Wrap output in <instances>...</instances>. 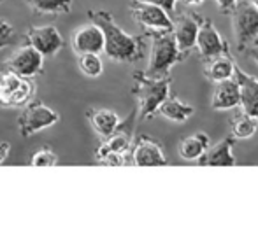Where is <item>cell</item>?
Segmentation results:
<instances>
[{"label":"cell","instance_id":"cell-14","mask_svg":"<svg viewBox=\"0 0 258 238\" xmlns=\"http://www.w3.org/2000/svg\"><path fill=\"white\" fill-rule=\"evenodd\" d=\"M239 102H241V98H239V84L234 75L216 82L213 100H211V107L214 110H230L234 107H237Z\"/></svg>","mask_w":258,"mask_h":238},{"label":"cell","instance_id":"cell-4","mask_svg":"<svg viewBox=\"0 0 258 238\" xmlns=\"http://www.w3.org/2000/svg\"><path fill=\"white\" fill-rule=\"evenodd\" d=\"M34 84L11 70H0V107H23L34 96Z\"/></svg>","mask_w":258,"mask_h":238},{"label":"cell","instance_id":"cell-28","mask_svg":"<svg viewBox=\"0 0 258 238\" xmlns=\"http://www.w3.org/2000/svg\"><path fill=\"white\" fill-rule=\"evenodd\" d=\"M216 4L223 13H228V11H232L235 7L237 0H216Z\"/></svg>","mask_w":258,"mask_h":238},{"label":"cell","instance_id":"cell-25","mask_svg":"<svg viewBox=\"0 0 258 238\" xmlns=\"http://www.w3.org/2000/svg\"><path fill=\"white\" fill-rule=\"evenodd\" d=\"M30 165H32V167H37V168H42V167H56V165H58V156L53 153L51 149L44 147V149H39L37 153H35L34 156H32Z\"/></svg>","mask_w":258,"mask_h":238},{"label":"cell","instance_id":"cell-24","mask_svg":"<svg viewBox=\"0 0 258 238\" xmlns=\"http://www.w3.org/2000/svg\"><path fill=\"white\" fill-rule=\"evenodd\" d=\"M79 68L88 77H99L104 70L100 55H97V53H81L79 55Z\"/></svg>","mask_w":258,"mask_h":238},{"label":"cell","instance_id":"cell-16","mask_svg":"<svg viewBox=\"0 0 258 238\" xmlns=\"http://www.w3.org/2000/svg\"><path fill=\"white\" fill-rule=\"evenodd\" d=\"M130 142H132V128L128 126V130H123L121 123H119L116 132L105 137V142L97 151V158L100 160L107 154H125L130 147Z\"/></svg>","mask_w":258,"mask_h":238},{"label":"cell","instance_id":"cell-26","mask_svg":"<svg viewBox=\"0 0 258 238\" xmlns=\"http://www.w3.org/2000/svg\"><path fill=\"white\" fill-rule=\"evenodd\" d=\"M14 35H16V30H14L13 25L6 20H0V49L9 46L11 41L14 39Z\"/></svg>","mask_w":258,"mask_h":238},{"label":"cell","instance_id":"cell-3","mask_svg":"<svg viewBox=\"0 0 258 238\" xmlns=\"http://www.w3.org/2000/svg\"><path fill=\"white\" fill-rule=\"evenodd\" d=\"M169 77L151 79L146 75H137V98L141 103V117H150L158 110L160 103L169 98Z\"/></svg>","mask_w":258,"mask_h":238},{"label":"cell","instance_id":"cell-1","mask_svg":"<svg viewBox=\"0 0 258 238\" xmlns=\"http://www.w3.org/2000/svg\"><path fill=\"white\" fill-rule=\"evenodd\" d=\"M90 18L99 25L104 34V53L114 61H136L139 60L143 46L141 39L128 35L107 11H90Z\"/></svg>","mask_w":258,"mask_h":238},{"label":"cell","instance_id":"cell-19","mask_svg":"<svg viewBox=\"0 0 258 238\" xmlns=\"http://www.w3.org/2000/svg\"><path fill=\"white\" fill-rule=\"evenodd\" d=\"M158 112L162 114L163 117L170 119V121H176V123H184L188 121L191 116L195 114V109L188 103L181 102L177 98H172V100H163L158 107Z\"/></svg>","mask_w":258,"mask_h":238},{"label":"cell","instance_id":"cell-21","mask_svg":"<svg viewBox=\"0 0 258 238\" xmlns=\"http://www.w3.org/2000/svg\"><path fill=\"white\" fill-rule=\"evenodd\" d=\"M25 2L42 14H67L72 9V0H25Z\"/></svg>","mask_w":258,"mask_h":238},{"label":"cell","instance_id":"cell-30","mask_svg":"<svg viewBox=\"0 0 258 238\" xmlns=\"http://www.w3.org/2000/svg\"><path fill=\"white\" fill-rule=\"evenodd\" d=\"M248 53L251 55V58L255 60V63L258 65V46H251V48L248 49Z\"/></svg>","mask_w":258,"mask_h":238},{"label":"cell","instance_id":"cell-34","mask_svg":"<svg viewBox=\"0 0 258 238\" xmlns=\"http://www.w3.org/2000/svg\"><path fill=\"white\" fill-rule=\"evenodd\" d=\"M4 2H6V0H0V4H4Z\"/></svg>","mask_w":258,"mask_h":238},{"label":"cell","instance_id":"cell-32","mask_svg":"<svg viewBox=\"0 0 258 238\" xmlns=\"http://www.w3.org/2000/svg\"><path fill=\"white\" fill-rule=\"evenodd\" d=\"M253 46H258V34H256V37L253 39Z\"/></svg>","mask_w":258,"mask_h":238},{"label":"cell","instance_id":"cell-12","mask_svg":"<svg viewBox=\"0 0 258 238\" xmlns=\"http://www.w3.org/2000/svg\"><path fill=\"white\" fill-rule=\"evenodd\" d=\"M195 46L201 51L202 58L206 60H213L216 56H221L223 53H227V44H225V41L221 39V35L218 34V30L214 28V25L209 20H206L199 27Z\"/></svg>","mask_w":258,"mask_h":238},{"label":"cell","instance_id":"cell-2","mask_svg":"<svg viewBox=\"0 0 258 238\" xmlns=\"http://www.w3.org/2000/svg\"><path fill=\"white\" fill-rule=\"evenodd\" d=\"M179 60H181V51L176 44L172 30H158V34L153 37L150 63H148L144 75L151 79L167 77L169 70Z\"/></svg>","mask_w":258,"mask_h":238},{"label":"cell","instance_id":"cell-10","mask_svg":"<svg viewBox=\"0 0 258 238\" xmlns=\"http://www.w3.org/2000/svg\"><path fill=\"white\" fill-rule=\"evenodd\" d=\"M72 48L78 55L81 53H104V34L99 25L92 23L83 25L72 35Z\"/></svg>","mask_w":258,"mask_h":238},{"label":"cell","instance_id":"cell-18","mask_svg":"<svg viewBox=\"0 0 258 238\" xmlns=\"http://www.w3.org/2000/svg\"><path fill=\"white\" fill-rule=\"evenodd\" d=\"M174 39H176V44L179 48V51H188L195 46L197 42V34H199V23L194 18L186 16L179 21L176 28H172Z\"/></svg>","mask_w":258,"mask_h":238},{"label":"cell","instance_id":"cell-6","mask_svg":"<svg viewBox=\"0 0 258 238\" xmlns=\"http://www.w3.org/2000/svg\"><path fill=\"white\" fill-rule=\"evenodd\" d=\"M232 28L239 48L253 42L258 34V9L251 2H239L232 9Z\"/></svg>","mask_w":258,"mask_h":238},{"label":"cell","instance_id":"cell-5","mask_svg":"<svg viewBox=\"0 0 258 238\" xmlns=\"http://www.w3.org/2000/svg\"><path fill=\"white\" fill-rule=\"evenodd\" d=\"M58 121H60V116L48 105L41 102H30L25 105L18 117V128L23 137H30L41 130L56 125Z\"/></svg>","mask_w":258,"mask_h":238},{"label":"cell","instance_id":"cell-9","mask_svg":"<svg viewBox=\"0 0 258 238\" xmlns=\"http://www.w3.org/2000/svg\"><path fill=\"white\" fill-rule=\"evenodd\" d=\"M27 44L35 48L44 58H51V56L58 55L63 48V39H61L60 32L51 25L46 27H35L30 28L27 34Z\"/></svg>","mask_w":258,"mask_h":238},{"label":"cell","instance_id":"cell-8","mask_svg":"<svg viewBox=\"0 0 258 238\" xmlns=\"http://www.w3.org/2000/svg\"><path fill=\"white\" fill-rule=\"evenodd\" d=\"M132 16L143 27L150 28V30H172L174 25L170 20V14L167 13L163 7L155 6L150 2H143V0H137L132 4Z\"/></svg>","mask_w":258,"mask_h":238},{"label":"cell","instance_id":"cell-15","mask_svg":"<svg viewBox=\"0 0 258 238\" xmlns=\"http://www.w3.org/2000/svg\"><path fill=\"white\" fill-rule=\"evenodd\" d=\"M232 139L227 137L220 144L213 147L209 153H204L199 158V163L202 167H234L235 158L232 154Z\"/></svg>","mask_w":258,"mask_h":238},{"label":"cell","instance_id":"cell-20","mask_svg":"<svg viewBox=\"0 0 258 238\" xmlns=\"http://www.w3.org/2000/svg\"><path fill=\"white\" fill-rule=\"evenodd\" d=\"M207 146H209V137L206 133H195V135L183 139V142L179 146V154L186 161L199 160L206 153Z\"/></svg>","mask_w":258,"mask_h":238},{"label":"cell","instance_id":"cell-22","mask_svg":"<svg viewBox=\"0 0 258 238\" xmlns=\"http://www.w3.org/2000/svg\"><path fill=\"white\" fill-rule=\"evenodd\" d=\"M234 67L235 65L230 58H227V56H216V58H213V61H211L206 74L211 81L218 82V81H223V79L232 77L234 75Z\"/></svg>","mask_w":258,"mask_h":238},{"label":"cell","instance_id":"cell-27","mask_svg":"<svg viewBox=\"0 0 258 238\" xmlns=\"http://www.w3.org/2000/svg\"><path fill=\"white\" fill-rule=\"evenodd\" d=\"M143 2H150V4H155V6H160L167 11V13H174L176 9V2L177 0H143Z\"/></svg>","mask_w":258,"mask_h":238},{"label":"cell","instance_id":"cell-11","mask_svg":"<svg viewBox=\"0 0 258 238\" xmlns=\"http://www.w3.org/2000/svg\"><path fill=\"white\" fill-rule=\"evenodd\" d=\"M234 77L237 79L239 84V98H241L239 105H242L246 114L258 119V79L246 74L237 65L234 67Z\"/></svg>","mask_w":258,"mask_h":238},{"label":"cell","instance_id":"cell-33","mask_svg":"<svg viewBox=\"0 0 258 238\" xmlns=\"http://www.w3.org/2000/svg\"><path fill=\"white\" fill-rule=\"evenodd\" d=\"M251 4H253V6L256 7V9H258V0H251Z\"/></svg>","mask_w":258,"mask_h":238},{"label":"cell","instance_id":"cell-29","mask_svg":"<svg viewBox=\"0 0 258 238\" xmlns=\"http://www.w3.org/2000/svg\"><path fill=\"white\" fill-rule=\"evenodd\" d=\"M9 151H11V146L7 142H0V165L4 163V161L7 160V156H9Z\"/></svg>","mask_w":258,"mask_h":238},{"label":"cell","instance_id":"cell-13","mask_svg":"<svg viewBox=\"0 0 258 238\" xmlns=\"http://www.w3.org/2000/svg\"><path fill=\"white\" fill-rule=\"evenodd\" d=\"M132 163L137 167H163L167 165V160L156 140L150 137H139L132 151Z\"/></svg>","mask_w":258,"mask_h":238},{"label":"cell","instance_id":"cell-17","mask_svg":"<svg viewBox=\"0 0 258 238\" xmlns=\"http://www.w3.org/2000/svg\"><path fill=\"white\" fill-rule=\"evenodd\" d=\"M88 117L92 126L95 128V132L104 139L111 135V133H114L119 123H121L118 114L111 109H92L88 110Z\"/></svg>","mask_w":258,"mask_h":238},{"label":"cell","instance_id":"cell-7","mask_svg":"<svg viewBox=\"0 0 258 238\" xmlns=\"http://www.w3.org/2000/svg\"><path fill=\"white\" fill-rule=\"evenodd\" d=\"M4 67H6V70L14 72V74L21 75V77L32 79L42 72V67H44V56H42L35 48H32L30 44H25L11 56L9 61H7Z\"/></svg>","mask_w":258,"mask_h":238},{"label":"cell","instance_id":"cell-31","mask_svg":"<svg viewBox=\"0 0 258 238\" xmlns=\"http://www.w3.org/2000/svg\"><path fill=\"white\" fill-rule=\"evenodd\" d=\"M186 2H190V4H202L204 0H186Z\"/></svg>","mask_w":258,"mask_h":238},{"label":"cell","instance_id":"cell-23","mask_svg":"<svg viewBox=\"0 0 258 238\" xmlns=\"http://www.w3.org/2000/svg\"><path fill=\"white\" fill-rule=\"evenodd\" d=\"M256 132V119L253 116H249V114H241V116H237L232 121V135L235 137V139H249V137H253Z\"/></svg>","mask_w":258,"mask_h":238}]
</instances>
